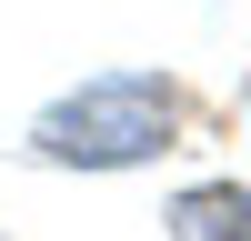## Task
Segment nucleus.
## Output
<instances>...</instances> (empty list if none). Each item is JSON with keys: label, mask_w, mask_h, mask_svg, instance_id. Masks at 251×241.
I'll return each mask as SVG.
<instances>
[{"label": "nucleus", "mask_w": 251, "mask_h": 241, "mask_svg": "<svg viewBox=\"0 0 251 241\" xmlns=\"http://www.w3.org/2000/svg\"><path fill=\"white\" fill-rule=\"evenodd\" d=\"M171 141H181V80L161 71H91L30 120V151L50 171H131V161H161Z\"/></svg>", "instance_id": "1"}, {"label": "nucleus", "mask_w": 251, "mask_h": 241, "mask_svg": "<svg viewBox=\"0 0 251 241\" xmlns=\"http://www.w3.org/2000/svg\"><path fill=\"white\" fill-rule=\"evenodd\" d=\"M171 241H251V181H191L171 201Z\"/></svg>", "instance_id": "2"}, {"label": "nucleus", "mask_w": 251, "mask_h": 241, "mask_svg": "<svg viewBox=\"0 0 251 241\" xmlns=\"http://www.w3.org/2000/svg\"><path fill=\"white\" fill-rule=\"evenodd\" d=\"M241 111H251V91H241Z\"/></svg>", "instance_id": "3"}]
</instances>
